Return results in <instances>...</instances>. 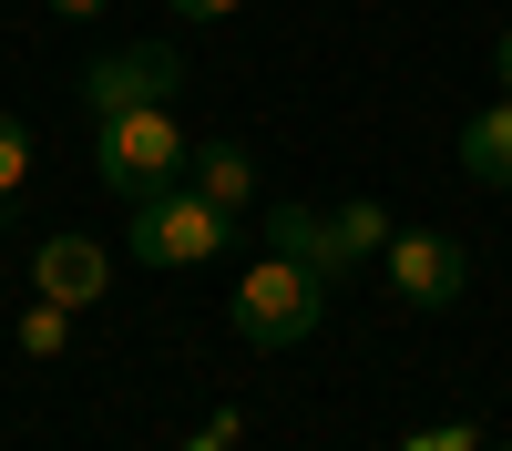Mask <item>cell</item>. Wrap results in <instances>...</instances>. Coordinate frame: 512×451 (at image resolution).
Instances as JSON below:
<instances>
[{"instance_id":"3957f363","label":"cell","mask_w":512,"mask_h":451,"mask_svg":"<svg viewBox=\"0 0 512 451\" xmlns=\"http://www.w3.org/2000/svg\"><path fill=\"white\" fill-rule=\"evenodd\" d=\"M267 246H287V257L338 277V267H369L390 246V216L369 195H349V205H267Z\"/></svg>"},{"instance_id":"9c48e42d","label":"cell","mask_w":512,"mask_h":451,"mask_svg":"<svg viewBox=\"0 0 512 451\" xmlns=\"http://www.w3.org/2000/svg\"><path fill=\"white\" fill-rule=\"evenodd\" d=\"M461 175L492 185V195H512V93H502V103H482L472 123H461Z\"/></svg>"},{"instance_id":"8992f818","label":"cell","mask_w":512,"mask_h":451,"mask_svg":"<svg viewBox=\"0 0 512 451\" xmlns=\"http://www.w3.org/2000/svg\"><path fill=\"white\" fill-rule=\"evenodd\" d=\"M379 287H390L400 308H451L461 287H472V257H461V236L390 226V246H379Z\"/></svg>"},{"instance_id":"7a4b0ae2","label":"cell","mask_w":512,"mask_h":451,"mask_svg":"<svg viewBox=\"0 0 512 451\" xmlns=\"http://www.w3.org/2000/svg\"><path fill=\"white\" fill-rule=\"evenodd\" d=\"M93 164H103V185L123 205H144L164 185H185V123L164 113V103H134V113H103L93 123Z\"/></svg>"},{"instance_id":"8fae6325","label":"cell","mask_w":512,"mask_h":451,"mask_svg":"<svg viewBox=\"0 0 512 451\" xmlns=\"http://www.w3.org/2000/svg\"><path fill=\"white\" fill-rule=\"evenodd\" d=\"M62 339H72V308L31 298V318H21V349H31V359H62Z\"/></svg>"},{"instance_id":"277c9868","label":"cell","mask_w":512,"mask_h":451,"mask_svg":"<svg viewBox=\"0 0 512 451\" xmlns=\"http://www.w3.org/2000/svg\"><path fill=\"white\" fill-rule=\"evenodd\" d=\"M226 246H236V216L205 205L195 185H164V195L134 205V257L144 267H216Z\"/></svg>"},{"instance_id":"6da1fadb","label":"cell","mask_w":512,"mask_h":451,"mask_svg":"<svg viewBox=\"0 0 512 451\" xmlns=\"http://www.w3.org/2000/svg\"><path fill=\"white\" fill-rule=\"evenodd\" d=\"M226 318H236L246 349H297V339H318V318H328V267H308V257H287V246H267L256 267H236Z\"/></svg>"},{"instance_id":"5bb4252c","label":"cell","mask_w":512,"mask_h":451,"mask_svg":"<svg viewBox=\"0 0 512 451\" xmlns=\"http://www.w3.org/2000/svg\"><path fill=\"white\" fill-rule=\"evenodd\" d=\"M113 0H52V21H103Z\"/></svg>"},{"instance_id":"30bf717a","label":"cell","mask_w":512,"mask_h":451,"mask_svg":"<svg viewBox=\"0 0 512 451\" xmlns=\"http://www.w3.org/2000/svg\"><path fill=\"white\" fill-rule=\"evenodd\" d=\"M21 185H31V123H21V113H0V205H11Z\"/></svg>"},{"instance_id":"9a60e30c","label":"cell","mask_w":512,"mask_h":451,"mask_svg":"<svg viewBox=\"0 0 512 451\" xmlns=\"http://www.w3.org/2000/svg\"><path fill=\"white\" fill-rule=\"evenodd\" d=\"M492 72H502V93H512V21H502V41H492Z\"/></svg>"},{"instance_id":"2e32d148","label":"cell","mask_w":512,"mask_h":451,"mask_svg":"<svg viewBox=\"0 0 512 451\" xmlns=\"http://www.w3.org/2000/svg\"><path fill=\"white\" fill-rule=\"evenodd\" d=\"M482 451H512V431H502V441H482Z\"/></svg>"},{"instance_id":"4fadbf2b","label":"cell","mask_w":512,"mask_h":451,"mask_svg":"<svg viewBox=\"0 0 512 451\" xmlns=\"http://www.w3.org/2000/svg\"><path fill=\"white\" fill-rule=\"evenodd\" d=\"M164 11H175V21H236L246 0H164Z\"/></svg>"},{"instance_id":"52a82bcc","label":"cell","mask_w":512,"mask_h":451,"mask_svg":"<svg viewBox=\"0 0 512 451\" xmlns=\"http://www.w3.org/2000/svg\"><path fill=\"white\" fill-rule=\"evenodd\" d=\"M103 287H113V257H103L93 236H41L31 298H52V308H103Z\"/></svg>"},{"instance_id":"5b68a950","label":"cell","mask_w":512,"mask_h":451,"mask_svg":"<svg viewBox=\"0 0 512 451\" xmlns=\"http://www.w3.org/2000/svg\"><path fill=\"white\" fill-rule=\"evenodd\" d=\"M185 93V52L175 41H103L93 62H82V103L103 113H134V103H175Z\"/></svg>"},{"instance_id":"ba28073f","label":"cell","mask_w":512,"mask_h":451,"mask_svg":"<svg viewBox=\"0 0 512 451\" xmlns=\"http://www.w3.org/2000/svg\"><path fill=\"white\" fill-rule=\"evenodd\" d=\"M185 185H195L205 205H226V216H246V205L267 195V185H256V154H246L236 134H216V144H195V154H185Z\"/></svg>"},{"instance_id":"7c38bea8","label":"cell","mask_w":512,"mask_h":451,"mask_svg":"<svg viewBox=\"0 0 512 451\" xmlns=\"http://www.w3.org/2000/svg\"><path fill=\"white\" fill-rule=\"evenodd\" d=\"M400 451H482V431L472 421H431V431H410Z\"/></svg>"}]
</instances>
